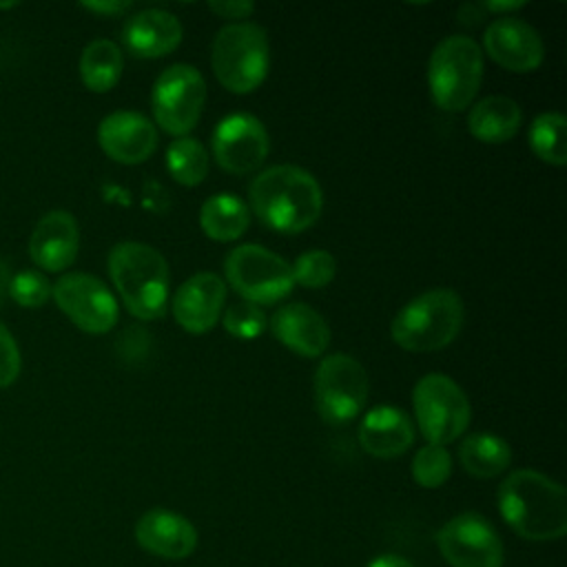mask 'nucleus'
Returning <instances> with one entry per match:
<instances>
[{
  "instance_id": "3",
  "label": "nucleus",
  "mask_w": 567,
  "mask_h": 567,
  "mask_svg": "<svg viewBox=\"0 0 567 567\" xmlns=\"http://www.w3.org/2000/svg\"><path fill=\"white\" fill-rule=\"evenodd\" d=\"M111 281L126 310L142 321L162 319L168 308V264L144 241H120L109 252Z\"/></svg>"
},
{
  "instance_id": "22",
  "label": "nucleus",
  "mask_w": 567,
  "mask_h": 567,
  "mask_svg": "<svg viewBox=\"0 0 567 567\" xmlns=\"http://www.w3.org/2000/svg\"><path fill=\"white\" fill-rule=\"evenodd\" d=\"M520 122V106L505 95H489L478 100L467 115V128L472 137L483 144H503L512 140Z\"/></svg>"
},
{
  "instance_id": "38",
  "label": "nucleus",
  "mask_w": 567,
  "mask_h": 567,
  "mask_svg": "<svg viewBox=\"0 0 567 567\" xmlns=\"http://www.w3.org/2000/svg\"><path fill=\"white\" fill-rule=\"evenodd\" d=\"M16 7V2H0V9H11Z\"/></svg>"
},
{
  "instance_id": "23",
  "label": "nucleus",
  "mask_w": 567,
  "mask_h": 567,
  "mask_svg": "<svg viewBox=\"0 0 567 567\" xmlns=\"http://www.w3.org/2000/svg\"><path fill=\"white\" fill-rule=\"evenodd\" d=\"M250 224L248 204L233 193H217L199 208V226L213 241H235Z\"/></svg>"
},
{
  "instance_id": "12",
  "label": "nucleus",
  "mask_w": 567,
  "mask_h": 567,
  "mask_svg": "<svg viewBox=\"0 0 567 567\" xmlns=\"http://www.w3.org/2000/svg\"><path fill=\"white\" fill-rule=\"evenodd\" d=\"M55 306L89 334L109 332L120 317L117 301L106 284L89 272H66L51 286Z\"/></svg>"
},
{
  "instance_id": "17",
  "label": "nucleus",
  "mask_w": 567,
  "mask_h": 567,
  "mask_svg": "<svg viewBox=\"0 0 567 567\" xmlns=\"http://www.w3.org/2000/svg\"><path fill=\"white\" fill-rule=\"evenodd\" d=\"M135 543L151 556L164 560H184L197 547L195 525L166 507H153L144 512L135 523Z\"/></svg>"
},
{
  "instance_id": "27",
  "label": "nucleus",
  "mask_w": 567,
  "mask_h": 567,
  "mask_svg": "<svg viewBox=\"0 0 567 567\" xmlns=\"http://www.w3.org/2000/svg\"><path fill=\"white\" fill-rule=\"evenodd\" d=\"M567 120L563 113L547 111L534 117L529 126V148L538 159L551 166H565L567 144H565Z\"/></svg>"
},
{
  "instance_id": "14",
  "label": "nucleus",
  "mask_w": 567,
  "mask_h": 567,
  "mask_svg": "<svg viewBox=\"0 0 567 567\" xmlns=\"http://www.w3.org/2000/svg\"><path fill=\"white\" fill-rule=\"evenodd\" d=\"M483 47L498 66L514 73L536 71L545 60V44L538 31L514 16L492 20L483 33Z\"/></svg>"
},
{
  "instance_id": "15",
  "label": "nucleus",
  "mask_w": 567,
  "mask_h": 567,
  "mask_svg": "<svg viewBox=\"0 0 567 567\" xmlns=\"http://www.w3.org/2000/svg\"><path fill=\"white\" fill-rule=\"evenodd\" d=\"M97 144L120 164H142L157 148V126L137 111H115L100 122Z\"/></svg>"
},
{
  "instance_id": "11",
  "label": "nucleus",
  "mask_w": 567,
  "mask_h": 567,
  "mask_svg": "<svg viewBox=\"0 0 567 567\" xmlns=\"http://www.w3.org/2000/svg\"><path fill=\"white\" fill-rule=\"evenodd\" d=\"M434 540L450 567H503L501 536L476 512H463L445 520Z\"/></svg>"
},
{
  "instance_id": "35",
  "label": "nucleus",
  "mask_w": 567,
  "mask_h": 567,
  "mask_svg": "<svg viewBox=\"0 0 567 567\" xmlns=\"http://www.w3.org/2000/svg\"><path fill=\"white\" fill-rule=\"evenodd\" d=\"M368 567H414L408 558L399 554H381L368 563Z\"/></svg>"
},
{
  "instance_id": "33",
  "label": "nucleus",
  "mask_w": 567,
  "mask_h": 567,
  "mask_svg": "<svg viewBox=\"0 0 567 567\" xmlns=\"http://www.w3.org/2000/svg\"><path fill=\"white\" fill-rule=\"evenodd\" d=\"M208 9L224 20H244V18L252 16L255 4L239 2V0H221V2H208Z\"/></svg>"
},
{
  "instance_id": "8",
  "label": "nucleus",
  "mask_w": 567,
  "mask_h": 567,
  "mask_svg": "<svg viewBox=\"0 0 567 567\" xmlns=\"http://www.w3.org/2000/svg\"><path fill=\"white\" fill-rule=\"evenodd\" d=\"M226 281L255 306H272L295 288L290 264L259 244H241L226 255Z\"/></svg>"
},
{
  "instance_id": "5",
  "label": "nucleus",
  "mask_w": 567,
  "mask_h": 567,
  "mask_svg": "<svg viewBox=\"0 0 567 567\" xmlns=\"http://www.w3.org/2000/svg\"><path fill=\"white\" fill-rule=\"evenodd\" d=\"M268 64V35L259 24L230 22L217 31L210 47V66L219 84L230 93H252L266 80Z\"/></svg>"
},
{
  "instance_id": "6",
  "label": "nucleus",
  "mask_w": 567,
  "mask_h": 567,
  "mask_svg": "<svg viewBox=\"0 0 567 567\" xmlns=\"http://www.w3.org/2000/svg\"><path fill=\"white\" fill-rule=\"evenodd\" d=\"M483 80V51L470 35L443 38L427 60V86L434 104L447 113L467 109Z\"/></svg>"
},
{
  "instance_id": "9",
  "label": "nucleus",
  "mask_w": 567,
  "mask_h": 567,
  "mask_svg": "<svg viewBox=\"0 0 567 567\" xmlns=\"http://www.w3.org/2000/svg\"><path fill=\"white\" fill-rule=\"evenodd\" d=\"M368 372L346 352L328 354L315 372V408L330 425H346L361 414L368 401Z\"/></svg>"
},
{
  "instance_id": "20",
  "label": "nucleus",
  "mask_w": 567,
  "mask_h": 567,
  "mask_svg": "<svg viewBox=\"0 0 567 567\" xmlns=\"http://www.w3.org/2000/svg\"><path fill=\"white\" fill-rule=\"evenodd\" d=\"M182 22L164 9H142L122 29V42L135 58L155 60L173 53L182 42Z\"/></svg>"
},
{
  "instance_id": "30",
  "label": "nucleus",
  "mask_w": 567,
  "mask_h": 567,
  "mask_svg": "<svg viewBox=\"0 0 567 567\" xmlns=\"http://www.w3.org/2000/svg\"><path fill=\"white\" fill-rule=\"evenodd\" d=\"M224 330L235 339H257L266 330V315L250 301H237L221 315Z\"/></svg>"
},
{
  "instance_id": "13",
  "label": "nucleus",
  "mask_w": 567,
  "mask_h": 567,
  "mask_svg": "<svg viewBox=\"0 0 567 567\" xmlns=\"http://www.w3.org/2000/svg\"><path fill=\"white\" fill-rule=\"evenodd\" d=\"M210 146L215 162L233 175L257 171L270 151L266 126L250 113L221 117L210 135Z\"/></svg>"
},
{
  "instance_id": "7",
  "label": "nucleus",
  "mask_w": 567,
  "mask_h": 567,
  "mask_svg": "<svg viewBox=\"0 0 567 567\" xmlns=\"http://www.w3.org/2000/svg\"><path fill=\"white\" fill-rule=\"evenodd\" d=\"M412 410L425 441L443 447L456 441L472 419V408L463 388L441 372L425 374L416 381L412 390Z\"/></svg>"
},
{
  "instance_id": "10",
  "label": "nucleus",
  "mask_w": 567,
  "mask_h": 567,
  "mask_svg": "<svg viewBox=\"0 0 567 567\" xmlns=\"http://www.w3.org/2000/svg\"><path fill=\"white\" fill-rule=\"evenodd\" d=\"M206 80L190 64H173L159 73L151 93L153 124L175 137H186L202 117Z\"/></svg>"
},
{
  "instance_id": "25",
  "label": "nucleus",
  "mask_w": 567,
  "mask_h": 567,
  "mask_svg": "<svg viewBox=\"0 0 567 567\" xmlns=\"http://www.w3.org/2000/svg\"><path fill=\"white\" fill-rule=\"evenodd\" d=\"M122 69V49L113 40H93L80 55L82 84L93 93L111 91L120 82Z\"/></svg>"
},
{
  "instance_id": "16",
  "label": "nucleus",
  "mask_w": 567,
  "mask_h": 567,
  "mask_svg": "<svg viewBox=\"0 0 567 567\" xmlns=\"http://www.w3.org/2000/svg\"><path fill=\"white\" fill-rule=\"evenodd\" d=\"M226 301V284L215 272H197L179 284L171 299L175 321L190 334L208 332L219 319Z\"/></svg>"
},
{
  "instance_id": "31",
  "label": "nucleus",
  "mask_w": 567,
  "mask_h": 567,
  "mask_svg": "<svg viewBox=\"0 0 567 567\" xmlns=\"http://www.w3.org/2000/svg\"><path fill=\"white\" fill-rule=\"evenodd\" d=\"M7 295L22 308H40L51 297V284L40 270H20L11 275Z\"/></svg>"
},
{
  "instance_id": "32",
  "label": "nucleus",
  "mask_w": 567,
  "mask_h": 567,
  "mask_svg": "<svg viewBox=\"0 0 567 567\" xmlns=\"http://www.w3.org/2000/svg\"><path fill=\"white\" fill-rule=\"evenodd\" d=\"M22 368V357L18 350V343L9 328L0 321V390L11 385Z\"/></svg>"
},
{
  "instance_id": "2",
  "label": "nucleus",
  "mask_w": 567,
  "mask_h": 567,
  "mask_svg": "<svg viewBox=\"0 0 567 567\" xmlns=\"http://www.w3.org/2000/svg\"><path fill=\"white\" fill-rule=\"evenodd\" d=\"M252 213L284 235L308 230L323 210L319 182L301 166L277 164L252 177L248 188Z\"/></svg>"
},
{
  "instance_id": "37",
  "label": "nucleus",
  "mask_w": 567,
  "mask_h": 567,
  "mask_svg": "<svg viewBox=\"0 0 567 567\" xmlns=\"http://www.w3.org/2000/svg\"><path fill=\"white\" fill-rule=\"evenodd\" d=\"M9 279H11V272H9L7 264L0 261V303H2L4 295H7V290H9Z\"/></svg>"
},
{
  "instance_id": "29",
  "label": "nucleus",
  "mask_w": 567,
  "mask_h": 567,
  "mask_svg": "<svg viewBox=\"0 0 567 567\" xmlns=\"http://www.w3.org/2000/svg\"><path fill=\"white\" fill-rule=\"evenodd\" d=\"M412 478L425 489L441 487L452 474V456L443 445H423L412 458Z\"/></svg>"
},
{
  "instance_id": "34",
  "label": "nucleus",
  "mask_w": 567,
  "mask_h": 567,
  "mask_svg": "<svg viewBox=\"0 0 567 567\" xmlns=\"http://www.w3.org/2000/svg\"><path fill=\"white\" fill-rule=\"evenodd\" d=\"M82 7L91 13H97V16H120V13H126L133 4L131 2H117V0H106V2H82Z\"/></svg>"
},
{
  "instance_id": "18",
  "label": "nucleus",
  "mask_w": 567,
  "mask_h": 567,
  "mask_svg": "<svg viewBox=\"0 0 567 567\" xmlns=\"http://www.w3.org/2000/svg\"><path fill=\"white\" fill-rule=\"evenodd\" d=\"M80 248V228L69 210H49L42 215L29 237V255L47 272L66 270Z\"/></svg>"
},
{
  "instance_id": "1",
  "label": "nucleus",
  "mask_w": 567,
  "mask_h": 567,
  "mask_svg": "<svg viewBox=\"0 0 567 567\" xmlns=\"http://www.w3.org/2000/svg\"><path fill=\"white\" fill-rule=\"evenodd\" d=\"M503 520L525 540H558L567 532V501L560 483L536 470H514L496 492Z\"/></svg>"
},
{
  "instance_id": "19",
  "label": "nucleus",
  "mask_w": 567,
  "mask_h": 567,
  "mask_svg": "<svg viewBox=\"0 0 567 567\" xmlns=\"http://www.w3.org/2000/svg\"><path fill=\"white\" fill-rule=\"evenodd\" d=\"M275 339L299 357L315 359L330 346V326L326 319L306 303H284L270 317Z\"/></svg>"
},
{
  "instance_id": "21",
  "label": "nucleus",
  "mask_w": 567,
  "mask_h": 567,
  "mask_svg": "<svg viewBox=\"0 0 567 567\" xmlns=\"http://www.w3.org/2000/svg\"><path fill=\"white\" fill-rule=\"evenodd\" d=\"M359 443L374 458H396L414 443V425L396 405H374L359 425Z\"/></svg>"
},
{
  "instance_id": "26",
  "label": "nucleus",
  "mask_w": 567,
  "mask_h": 567,
  "mask_svg": "<svg viewBox=\"0 0 567 567\" xmlns=\"http://www.w3.org/2000/svg\"><path fill=\"white\" fill-rule=\"evenodd\" d=\"M210 157L204 144L195 137H175L166 148V168L182 186H197L208 175Z\"/></svg>"
},
{
  "instance_id": "4",
  "label": "nucleus",
  "mask_w": 567,
  "mask_h": 567,
  "mask_svg": "<svg viewBox=\"0 0 567 567\" xmlns=\"http://www.w3.org/2000/svg\"><path fill=\"white\" fill-rule=\"evenodd\" d=\"M463 326V301L450 288L410 299L392 319L390 337L408 352H434L450 346Z\"/></svg>"
},
{
  "instance_id": "36",
  "label": "nucleus",
  "mask_w": 567,
  "mask_h": 567,
  "mask_svg": "<svg viewBox=\"0 0 567 567\" xmlns=\"http://www.w3.org/2000/svg\"><path fill=\"white\" fill-rule=\"evenodd\" d=\"M483 7L492 13H496V18H501V16H505V11H516V9L525 7V2H485Z\"/></svg>"
},
{
  "instance_id": "24",
  "label": "nucleus",
  "mask_w": 567,
  "mask_h": 567,
  "mask_svg": "<svg viewBox=\"0 0 567 567\" xmlns=\"http://www.w3.org/2000/svg\"><path fill=\"white\" fill-rule=\"evenodd\" d=\"M458 461L474 478H494L512 463V447L503 436L492 432H476L461 441Z\"/></svg>"
},
{
  "instance_id": "28",
  "label": "nucleus",
  "mask_w": 567,
  "mask_h": 567,
  "mask_svg": "<svg viewBox=\"0 0 567 567\" xmlns=\"http://www.w3.org/2000/svg\"><path fill=\"white\" fill-rule=\"evenodd\" d=\"M292 270V281L299 284L301 288H323L328 286L334 275H337V259L332 257V252L323 250V248H312L301 252L295 264H290Z\"/></svg>"
}]
</instances>
